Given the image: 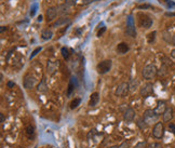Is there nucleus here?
<instances>
[{
    "label": "nucleus",
    "instance_id": "f257e3e1",
    "mask_svg": "<svg viewBox=\"0 0 175 148\" xmlns=\"http://www.w3.org/2000/svg\"><path fill=\"white\" fill-rule=\"evenodd\" d=\"M157 74H158V70H157V67H156L155 64L146 65L145 67L143 68V70H142L143 78H144V79H147V80L154 79Z\"/></svg>",
    "mask_w": 175,
    "mask_h": 148
},
{
    "label": "nucleus",
    "instance_id": "f03ea898",
    "mask_svg": "<svg viewBox=\"0 0 175 148\" xmlns=\"http://www.w3.org/2000/svg\"><path fill=\"white\" fill-rule=\"evenodd\" d=\"M160 116L156 114L155 110L154 109H146L144 111V115H143V119L145 120V122L147 123L148 125H152V123H157L158 122V119Z\"/></svg>",
    "mask_w": 175,
    "mask_h": 148
},
{
    "label": "nucleus",
    "instance_id": "7ed1b4c3",
    "mask_svg": "<svg viewBox=\"0 0 175 148\" xmlns=\"http://www.w3.org/2000/svg\"><path fill=\"white\" fill-rule=\"evenodd\" d=\"M112 62L110 60H105V61L99 62L97 66H96V70L99 75H105L107 74L110 69H111Z\"/></svg>",
    "mask_w": 175,
    "mask_h": 148
},
{
    "label": "nucleus",
    "instance_id": "20e7f679",
    "mask_svg": "<svg viewBox=\"0 0 175 148\" xmlns=\"http://www.w3.org/2000/svg\"><path fill=\"white\" fill-rule=\"evenodd\" d=\"M154 92V84L151 82H146L139 88V94L143 97H148L149 95L152 94Z\"/></svg>",
    "mask_w": 175,
    "mask_h": 148
},
{
    "label": "nucleus",
    "instance_id": "39448f33",
    "mask_svg": "<svg viewBox=\"0 0 175 148\" xmlns=\"http://www.w3.org/2000/svg\"><path fill=\"white\" fill-rule=\"evenodd\" d=\"M137 17H139V23L141 27H143V28H149V27H151L152 20L148 15H146L144 13H139L137 14Z\"/></svg>",
    "mask_w": 175,
    "mask_h": 148
},
{
    "label": "nucleus",
    "instance_id": "423d86ee",
    "mask_svg": "<svg viewBox=\"0 0 175 148\" xmlns=\"http://www.w3.org/2000/svg\"><path fill=\"white\" fill-rule=\"evenodd\" d=\"M129 90H130V84L128 83V82H121V83L117 87V89H116L115 94L116 96L123 97V96H126V95L129 93Z\"/></svg>",
    "mask_w": 175,
    "mask_h": 148
},
{
    "label": "nucleus",
    "instance_id": "0eeeda50",
    "mask_svg": "<svg viewBox=\"0 0 175 148\" xmlns=\"http://www.w3.org/2000/svg\"><path fill=\"white\" fill-rule=\"evenodd\" d=\"M152 135L157 139H160V138L163 137V135H164V125H163V122H157L156 123L154 129H152Z\"/></svg>",
    "mask_w": 175,
    "mask_h": 148
},
{
    "label": "nucleus",
    "instance_id": "6e6552de",
    "mask_svg": "<svg viewBox=\"0 0 175 148\" xmlns=\"http://www.w3.org/2000/svg\"><path fill=\"white\" fill-rule=\"evenodd\" d=\"M36 84H37V79L34 76H31V75H26L25 76L23 81V85L25 89H27V90L33 89V88L36 87Z\"/></svg>",
    "mask_w": 175,
    "mask_h": 148
},
{
    "label": "nucleus",
    "instance_id": "1a4fd4ad",
    "mask_svg": "<svg viewBox=\"0 0 175 148\" xmlns=\"http://www.w3.org/2000/svg\"><path fill=\"white\" fill-rule=\"evenodd\" d=\"M135 116H136V112L132 107H128L126 110L123 111V120L126 121V122L134 121Z\"/></svg>",
    "mask_w": 175,
    "mask_h": 148
},
{
    "label": "nucleus",
    "instance_id": "9d476101",
    "mask_svg": "<svg viewBox=\"0 0 175 148\" xmlns=\"http://www.w3.org/2000/svg\"><path fill=\"white\" fill-rule=\"evenodd\" d=\"M166 103H165L164 101H158V103H157V106H156V108L154 109L155 110V112L158 116H160V115H163L164 114V111L166 110Z\"/></svg>",
    "mask_w": 175,
    "mask_h": 148
},
{
    "label": "nucleus",
    "instance_id": "9b49d317",
    "mask_svg": "<svg viewBox=\"0 0 175 148\" xmlns=\"http://www.w3.org/2000/svg\"><path fill=\"white\" fill-rule=\"evenodd\" d=\"M57 14H59V12H57V8H54V7L49 8V9L46 10V20H48V22H49V21L54 20Z\"/></svg>",
    "mask_w": 175,
    "mask_h": 148
},
{
    "label": "nucleus",
    "instance_id": "f8f14e48",
    "mask_svg": "<svg viewBox=\"0 0 175 148\" xmlns=\"http://www.w3.org/2000/svg\"><path fill=\"white\" fill-rule=\"evenodd\" d=\"M99 94L97 92H94L90 95V100H89V106L90 107H94L99 104Z\"/></svg>",
    "mask_w": 175,
    "mask_h": 148
},
{
    "label": "nucleus",
    "instance_id": "ddd939ff",
    "mask_svg": "<svg viewBox=\"0 0 175 148\" xmlns=\"http://www.w3.org/2000/svg\"><path fill=\"white\" fill-rule=\"evenodd\" d=\"M173 118V109L171 107H168L166 110L164 111V114L162 115V120L163 122H170Z\"/></svg>",
    "mask_w": 175,
    "mask_h": 148
},
{
    "label": "nucleus",
    "instance_id": "4468645a",
    "mask_svg": "<svg viewBox=\"0 0 175 148\" xmlns=\"http://www.w3.org/2000/svg\"><path fill=\"white\" fill-rule=\"evenodd\" d=\"M70 22V18L68 16H62L60 17V18H57V21L56 22H54L53 23V27H61L62 25H65L66 23H69Z\"/></svg>",
    "mask_w": 175,
    "mask_h": 148
},
{
    "label": "nucleus",
    "instance_id": "2eb2a0df",
    "mask_svg": "<svg viewBox=\"0 0 175 148\" xmlns=\"http://www.w3.org/2000/svg\"><path fill=\"white\" fill-rule=\"evenodd\" d=\"M117 53L118 54H126L128 51L130 50L129 46L126 43V42H121V43H119L118 46H117Z\"/></svg>",
    "mask_w": 175,
    "mask_h": 148
},
{
    "label": "nucleus",
    "instance_id": "dca6fc26",
    "mask_svg": "<svg viewBox=\"0 0 175 148\" xmlns=\"http://www.w3.org/2000/svg\"><path fill=\"white\" fill-rule=\"evenodd\" d=\"M57 12H59V14H69L70 13L69 6H67L66 4H61V6L57 7Z\"/></svg>",
    "mask_w": 175,
    "mask_h": 148
},
{
    "label": "nucleus",
    "instance_id": "f3484780",
    "mask_svg": "<svg viewBox=\"0 0 175 148\" xmlns=\"http://www.w3.org/2000/svg\"><path fill=\"white\" fill-rule=\"evenodd\" d=\"M37 90H38V92H39V93H46V92L48 91V85H46V80H44V79H42V80H41V82L38 84Z\"/></svg>",
    "mask_w": 175,
    "mask_h": 148
},
{
    "label": "nucleus",
    "instance_id": "a211bd4d",
    "mask_svg": "<svg viewBox=\"0 0 175 148\" xmlns=\"http://www.w3.org/2000/svg\"><path fill=\"white\" fill-rule=\"evenodd\" d=\"M101 133H99L97 130H95V129H93V130H91V131L88 133V139L89 141H91V139H95L96 136H101Z\"/></svg>",
    "mask_w": 175,
    "mask_h": 148
},
{
    "label": "nucleus",
    "instance_id": "6ab92c4d",
    "mask_svg": "<svg viewBox=\"0 0 175 148\" xmlns=\"http://www.w3.org/2000/svg\"><path fill=\"white\" fill-rule=\"evenodd\" d=\"M136 125L139 127V129H141V130H145L147 127H148V125L145 122V120L143 119V117L142 118H139L137 120H136Z\"/></svg>",
    "mask_w": 175,
    "mask_h": 148
},
{
    "label": "nucleus",
    "instance_id": "aec40b11",
    "mask_svg": "<svg viewBox=\"0 0 175 148\" xmlns=\"http://www.w3.org/2000/svg\"><path fill=\"white\" fill-rule=\"evenodd\" d=\"M41 36H42V39H44V40H49V39H51V38L53 37V31H51V29H46V31H42Z\"/></svg>",
    "mask_w": 175,
    "mask_h": 148
},
{
    "label": "nucleus",
    "instance_id": "412c9836",
    "mask_svg": "<svg viewBox=\"0 0 175 148\" xmlns=\"http://www.w3.org/2000/svg\"><path fill=\"white\" fill-rule=\"evenodd\" d=\"M35 134V128L31 125H28L26 127V135L28 138H31Z\"/></svg>",
    "mask_w": 175,
    "mask_h": 148
},
{
    "label": "nucleus",
    "instance_id": "4be33fe9",
    "mask_svg": "<svg viewBox=\"0 0 175 148\" xmlns=\"http://www.w3.org/2000/svg\"><path fill=\"white\" fill-rule=\"evenodd\" d=\"M162 38H163V40L165 41V42H168V43H172V36L170 35V33L169 31H163V34H162Z\"/></svg>",
    "mask_w": 175,
    "mask_h": 148
},
{
    "label": "nucleus",
    "instance_id": "5701e85b",
    "mask_svg": "<svg viewBox=\"0 0 175 148\" xmlns=\"http://www.w3.org/2000/svg\"><path fill=\"white\" fill-rule=\"evenodd\" d=\"M80 103H81V100H80V98H75V100L70 103V108H71V109H75V108H77L79 106Z\"/></svg>",
    "mask_w": 175,
    "mask_h": 148
},
{
    "label": "nucleus",
    "instance_id": "b1692460",
    "mask_svg": "<svg viewBox=\"0 0 175 148\" xmlns=\"http://www.w3.org/2000/svg\"><path fill=\"white\" fill-rule=\"evenodd\" d=\"M61 52H62V55H63V57L65 58V60H67L68 57H69V50L67 49V48H62V50H61Z\"/></svg>",
    "mask_w": 175,
    "mask_h": 148
},
{
    "label": "nucleus",
    "instance_id": "393cba45",
    "mask_svg": "<svg viewBox=\"0 0 175 148\" xmlns=\"http://www.w3.org/2000/svg\"><path fill=\"white\" fill-rule=\"evenodd\" d=\"M147 148H163V146L158 142H155V143H150L149 145H147Z\"/></svg>",
    "mask_w": 175,
    "mask_h": 148
},
{
    "label": "nucleus",
    "instance_id": "a878e982",
    "mask_svg": "<svg viewBox=\"0 0 175 148\" xmlns=\"http://www.w3.org/2000/svg\"><path fill=\"white\" fill-rule=\"evenodd\" d=\"M129 84H130V90H132V91H133V90H135L136 88H137V84H139V81L136 80V79H135V80L133 79V80L131 81V82H130Z\"/></svg>",
    "mask_w": 175,
    "mask_h": 148
},
{
    "label": "nucleus",
    "instance_id": "bb28decb",
    "mask_svg": "<svg viewBox=\"0 0 175 148\" xmlns=\"http://www.w3.org/2000/svg\"><path fill=\"white\" fill-rule=\"evenodd\" d=\"M133 148H147V143H146L145 141L139 142V143H137Z\"/></svg>",
    "mask_w": 175,
    "mask_h": 148
},
{
    "label": "nucleus",
    "instance_id": "cd10ccee",
    "mask_svg": "<svg viewBox=\"0 0 175 148\" xmlns=\"http://www.w3.org/2000/svg\"><path fill=\"white\" fill-rule=\"evenodd\" d=\"M156 31H152V33H150V34L148 35V42L149 43H151V42H154V40H155V38H156Z\"/></svg>",
    "mask_w": 175,
    "mask_h": 148
},
{
    "label": "nucleus",
    "instance_id": "c85d7f7f",
    "mask_svg": "<svg viewBox=\"0 0 175 148\" xmlns=\"http://www.w3.org/2000/svg\"><path fill=\"white\" fill-rule=\"evenodd\" d=\"M74 89H75V88H74V83H73V80H71V81H70L69 85H68V91H67V95H68V96H69V95L71 94V92L74 91Z\"/></svg>",
    "mask_w": 175,
    "mask_h": 148
},
{
    "label": "nucleus",
    "instance_id": "c756f323",
    "mask_svg": "<svg viewBox=\"0 0 175 148\" xmlns=\"http://www.w3.org/2000/svg\"><path fill=\"white\" fill-rule=\"evenodd\" d=\"M119 148H130V142L129 141H124L123 143L119 145Z\"/></svg>",
    "mask_w": 175,
    "mask_h": 148
},
{
    "label": "nucleus",
    "instance_id": "7c9ffc66",
    "mask_svg": "<svg viewBox=\"0 0 175 148\" xmlns=\"http://www.w3.org/2000/svg\"><path fill=\"white\" fill-rule=\"evenodd\" d=\"M159 75H166L168 74V71H166V67H165V65H162V67L160 68V70L158 71Z\"/></svg>",
    "mask_w": 175,
    "mask_h": 148
},
{
    "label": "nucleus",
    "instance_id": "2f4dec72",
    "mask_svg": "<svg viewBox=\"0 0 175 148\" xmlns=\"http://www.w3.org/2000/svg\"><path fill=\"white\" fill-rule=\"evenodd\" d=\"M41 51V47H39V48H37V49H35V50L33 51V53H31V55H30V60L33 58L34 56H36L37 54H38V52H40Z\"/></svg>",
    "mask_w": 175,
    "mask_h": 148
},
{
    "label": "nucleus",
    "instance_id": "473e14b6",
    "mask_svg": "<svg viewBox=\"0 0 175 148\" xmlns=\"http://www.w3.org/2000/svg\"><path fill=\"white\" fill-rule=\"evenodd\" d=\"M76 1L77 0H65V4H66L67 6L71 7V6H74V4H76Z\"/></svg>",
    "mask_w": 175,
    "mask_h": 148
},
{
    "label": "nucleus",
    "instance_id": "72a5a7b5",
    "mask_svg": "<svg viewBox=\"0 0 175 148\" xmlns=\"http://www.w3.org/2000/svg\"><path fill=\"white\" fill-rule=\"evenodd\" d=\"M169 130L175 135V125L174 123H170V125H169Z\"/></svg>",
    "mask_w": 175,
    "mask_h": 148
},
{
    "label": "nucleus",
    "instance_id": "f704fd0d",
    "mask_svg": "<svg viewBox=\"0 0 175 148\" xmlns=\"http://www.w3.org/2000/svg\"><path fill=\"white\" fill-rule=\"evenodd\" d=\"M137 8L139 9H150L151 6L150 4H139V6H137Z\"/></svg>",
    "mask_w": 175,
    "mask_h": 148
},
{
    "label": "nucleus",
    "instance_id": "c9c22d12",
    "mask_svg": "<svg viewBox=\"0 0 175 148\" xmlns=\"http://www.w3.org/2000/svg\"><path fill=\"white\" fill-rule=\"evenodd\" d=\"M105 31H106V27H102V29H99V33H97V37H101Z\"/></svg>",
    "mask_w": 175,
    "mask_h": 148
},
{
    "label": "nucleus",
    "instance_id": "e433bc0d",
    "mask_svg": "<svg viewBox=\"0 0 175 148\" xmlns=\"http://www.w3.org/2000/svg\"><path fill=\"white\" fill-rule=\"evenodd\" d=\"M7 87L9 88V89H12V88L15 87V82H13V81H9L7 83Z\"/></svg>",
    "mask_w": 175,
    "mask_h": 148
},
{
    "label": "nucleus",
    "instance_id": "4c0bfd02",
    "mask_svg": "<svg viewBox=\"0 0 175 148\" xmlns=\"http://www.w3.org/2000/svg\"><path fill=\"white\" fill-rule=\"evenodd\" d=\"M94 1H97V0H82V4H92Z\"/></svg>",
    "mask_w": 175,
    "mask_h": 148
},
{
    "label": "nucleus",
    "instance_id": "58836bf2",
    "mask_svg": "<svg viewBox=\"0 0 175 148\" xmlns=\"http://www.w3.org/2000/svg\"><path fill=\"white\" fill-rule=\"evenodd\" d=\"M4 120H6V118H4V114H0V121H1V123H4Z\"/></svg>",
    "mask_w": 175,
    "mask_h": 148
},
{
    "label": "nucleus",
    "instance_id": "ea45409f",
    "mask_svg": "<svg viewBox=\"0 0 175 148\" xmlns=\"http://www.w3.org/2000/svg\"><path fill=\"white\" fill-rule=\"evenodd\" d=\"M165 15H166V16H175V13H171V12H166V13H165Z\"/></svg>",
    "mask_w": 175,
    "mask_h": 148
},
{
    "label": "nucleus",
    "instance_id": "a19ab883",
    "mask_svg": "<svg viewBox=\"0 0 175 148\" xmlns=\"http://www.w3.org/2000/svg\"><path fill=\"white\" fill-rule=\"evenodd\" d=\"M171 56L175 60V49H174V50H172V51H171Z\"/></svg>",
    "mask_w": 175,
    "mask_h": 148
},
{
    "label": "nucleus",
    "instance_id": "79ce46f5",
    "mask_svg": "<svg viewBox=\"0 0 175 148\" xmlns=\"http://www.w3.org/2000/svg\"><path fill=\"white\" fill-rule=\"evenodd\" d=\"M106 148H119V146H117V145H114V146H108V147Z\"/></svg>",
    "mask_w": 175,
    "mask_h": 148
},
{
    "label": "nucleus",
    "instance_id": "37998d69",
    "mask_svg": "<svg viewBox=\"0 0 175 148\" xmlns=\"http://www.w3.org/2000/svg\"><path fill=\"white\" fill-rule=\"evenodd\" d=\"M172 43L175 46V34H174V36H173V38H172Z\"/></svg>",
    "mask_w": 175,
    "mask_h": 148
},
{
    "label": "nucleus",
    "instance_id": "c03bdc74",
    "mask_svg": "<svg viewBox=\"0 0 175 148\" xmlns=\"http://www.w3.org/2000/svg\"><path fill=\"white\" fill-rule=\"evenodd\" d=\"M76 34H77V35H80V34H81V29H77V31H76Z\"/></svg>",
    "mask_w": 175,
    "mask_h": 148
},
{
    "label": "nucleus",
    "instance_id": "a18cd8bd",
    "mask_svg": "<svg viewBox=\"0 0 175 148\" xmlns=\"http://www.w3.org/2000/svg\"><path fill=\"white\" fill-rule=\"evenodd\" d=\"M41 21H42V16H41V15H40V16L38 17V22H41Z\"/></svg>",
    "mask_w": 175,
    "mask_h": 148
},
{
    "label": "nucleus",
    "instance_id": "49530a36",
    "mask_svg": "<svg viewBox=\"0 0 175 148\" xmlns=\"http://www.w3.org/2000/svg\"><path fill=\"white\" fill-rule=\"evenodd\" d=\"M4 29H6V28H4V26L1 27V29H0V31H1V33H2V31H4Z\"/></svg>",
    "mask_w": 175,
    "mask_h": 148
}]
</instances>
